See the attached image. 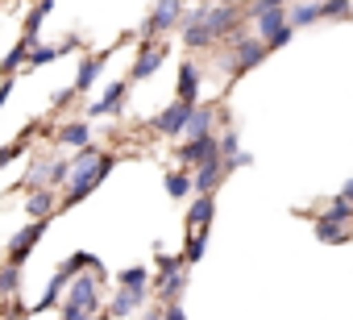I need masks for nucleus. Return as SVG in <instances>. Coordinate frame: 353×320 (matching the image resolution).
<instances>
[{
    "instance_id": "obj_1",
    "label": "nucleus",
    "mask_w": 353,
    "mask_h": 320,
    "mask_svg": "<svg viewBox=\"0 0 353 320\" xmlns=\"http://www.w3.org/2000/svg\"><path fill=\"white\" fill-rule=\"evenodd\" d=\"M183 13H188V0H158L154 13L141 21L137 38H141V42H162L170 30H179V26H183Z\"/></svg>"
},
{
    "instance_id": "obj_2",
    "label": "nucleus",
    "mask_w": 353,
    "mask_h": 320,
    "mask_svg": "<svg viewBox=\"0 0 353 320\" xmlns=\"http://www.w3.org/2000/svg\"><path fill=\"white\" fill-rule=\"evenodd\" d=\"M100 279L92 274V270H83V274H75L71 279V287H67V308H75V312H88V316H104L100 308H104V299H100Z\"/></svg>"
},
{
    "instance_id": "obj_3",
    "label": "nucleus",
    "mask_w": 353,
    "mask_h": 320,
    "mask_svg": "<svg viewBox=\"0 0 353 320\" xmlns=\"http://www.w3.org/2000/svg\"><path fill=\"white\" fill-rule=\"evenodd\" d=\"M208 5H212V0H200V5H192V9L183 13V26H179V34H183V46H188L192 54H200V50H212V46H216L212 30L204 26V17H208Z\"/></svg>"
},
{
    "instance_id": "obj_4",
    "label": "nucleus",
    "mask_w": 353,
    "mask_h": 320,
    "mask_svg": "<svg viewBox=\"0 0 353 320\" xmlns=\"http://www.w3.org/2000/svg\"><path fill=\"white\" fill-rule=\"evenodd\" d=\"M221 154V133H208V137H183L179 146H174V163H179L183 171H196L204 167L208 158Z\"/></svg>"
},
{
    "instance_id": "obj_5",
    "label": "nucleus",
    "mask_w": 353,
    "mask_h": 320,
    "mask_svg": "<svg viewBox=\"0 0 353 320\" xmlns=\"http://www.w3.org/2000/svg\"><path fill=\"white\" fill-rule=\"evenodd\" d=\"M204 26L212 30V38H216V42H225L237 26H245V5H237V0H212Z\"/></svg>"
},
{
    "instance_id": "obj_6",
    "label": "nucleus",
    "mask_w": 353,
    "mask_h": 320,
    "mask_svg": "<svg viewBox=\"0 0 353 320\" xmlns=\"http://www.w3.org/2000/svg\"><path fill=\"white\" fill-rule=\"evenodd\" d=\"M192 108L196 104H183V100H170L154 121H150V129L158 133V137H174V141H183V129H188V121H192Z\"/></svg>"
},
{
    "instance_id": "obj_7",
    "label": "nucleus",
    "mask_w": 353,
    "mask_h": 320,
    "mask_svg": "<svg viewBox=\"0 0 353 320\" xmlns=\"http://www.w3.org/2000/svg\"><path fill=\"white\" fill-rule=\"evenodd\" d=\"M46 229H50V221H30L26 229H17V233L9 237V250H5V254H9V262H13V266H26V262H30V254L38 250V241L46 237Z\"/></svg>"
},
{
    "instance_id": "obj_8",
    "label": "nucleus",
    "mask_w": 353,
    "mask_h": 320,
    "mask_svg": "<svg viewBox=\"0 0 353 320\" xmlns=\"http://www.w3.org/2000/svg\"><path fill=\"white\" fill-rule=\"evenodd\" d=\"M170 54V46L166 42H141L137 46V59H133V67H129V83H141V79H150V75H158V67H162V59Z\"/></svg>"
},
{
    "instance_id": "obj_9",
    "label": "nucleus",
    "mask_w": 353,
    "mask_h": 320,
    "mask_svg": "<svg viewBox=\"0 0 353 320\" xmlns=\"http://www.w3.org/2000/svg\"><path fill=\"white\" fill-rule=\"evenodd\" d=\"M150 299H154V295H150V287H117V295L108 299L104 316H108V320H125V316L141 312Z\"/></svg>"
},
{
    "instance_id": "obj_10",
    "label": "nucleus",
    "mask_w": 353,
    "mask_h": 320,
    "mask_svg": "<svg viewBox=\"0 0 353 320\" xmlns=\"http://www.w3.org/2000/svg\"><path fill=\"white\" fill-rule=\"evenodd\" d=\"M59 212H63L59 188H34V192H26V217L30 221H54Z\"/></svg>"
},
{
    "instance_id": "obj_11",
    "label": "nucleus",
    "mask_w": 353,
    "mask_h": 320,
    "mask_svg": "<svg viewBox=\"0 0 353 320\" xmlns=\"http://www.w3.org/2000/svg\"><path fill=\"white\" fill-rule=\"evenodd\" d=\"M266 54H270V50H266V42H262L258 34H254V38H245V42L233 50V71H229V79L250 75L254 67H262V63H266Z\"/></svg>"
},
{
    "instance_id": "obj_12",
    "label": "nucleus",
    "mask_w": 353,
    "mask_h": 320,
    "mask_svg": "<svg viewBox=\"0 0 353 320\" xmlns=\"http://www.w3.org/2000/svg\"><path fill=\"white\" fill-rule=\"evenodd\" d=\"M192 175H196V196H216L221 183H225L233 171H229V163H225V154H216V158H208L204 167H196Z\"/></svg>"
},
{
    "instance_id": "obj_13",
    "label": "nucleus",
    "mask_w": 353,
    "mask_h": 320,
    "mask_svg": "<svg viewBox=\"0 0 353 320\" xmlns=\"http://www.w3.org/2000/svg\"><path fill=\"white\" fill-rule=\"evenodd\" d=\"M129 79H117V83H108L104 88V96L100 100H92V108H88V117H121L125 112V104H129Z\"/></svg>"
},
{
    "instance_id": "obj_14",
    "label": "nucleus",
    "mask_w": 353,
    "mask_h": 320,
    "mask_svg": "<svg viewBox=\"0 0 353 320\" xmlns=\"http://www.w3.org/2000/svg\"><path fill=\"white\" fill-rule=\"evenodd\" d=\"M212 221H216V196H196L183 212L188 233H204V229H212Z\"/></svg>"
},
{
    "instance_id": "obj_15",
    "label": "nucleus",
    "mask_w": 353,
    "mask_h": 320,
    "mask_svg": "<svg viewBox=\"0 0 353 320\" xmlns=\"http://www.w3.org/2000/svg\"><path fill=\"white\" fill-rule=\"evenodd\" d=\"M200 83H204V71L196 59H183L179 63V96L174 100H183V104H200Z\"/></svg>"
},
{
    "instance_id": "obj_16",
    "label": "nucleus",
    "mask_w": 353,
    "mask_h": 320,
    "mask_svg": "<svg viewBox=\"0 0 353 320\" xmlns=\"http://www.w3.org/2000/svg\"><path fill=\"white\" fill-rule=\"evenodd\" d=\"M50 175H54V154H34L30 158V171L21 175V192L50 188Z\"/></svg>"
},
{
    "instance_id": "obj_17",
    "label": "nucleus",
    "mask_w": 353,
    "mask_h": 320,
    "mask_svg": "<svg viewBox=\"0 0 353 320\" xmlns=\"http://www.w3.org/2000/svg\"><path fill=\"white\" fill-rule=\"evenodd\" d=\"M183 295H188V270L158 274V283H154V299L158 303H183Z\"/></svg>"
},
{
    "instance_id": "obj_18",
    "label": "nucleus",
    "mask_w": 353,
    "mask_h": 320,
    "mask_svg": "<svg viewBox=\"0 0 353 320\" xmlns=\"http://www.w3.org/2000/svg\"><path fill=\"white\" fill-rule=\"evenodd\" d=\"M216 117H221V108L216 104H196L192 108V121H188V129H183V137H208V133H216Z\"/></svg>"
},
{
    "instance_id": "obj_19",
    "label": "nucleus",
    "mask_w": 353,
    "mask_h": 320,
    "mask_svg": "<svg viewBox=\"0 0 353 320\" xmlns=\"http://www.w3.org/2000/svg\"><path fill=\"white\" fill-rule=\"evenodd\" d=\"M162 188H166L170 200H196V175L183 171V167H170L166 179H162Z\"/></svg>"
},
{
    "instance_id": "obj_20",
    "label": "nucleus",
    "mask_w": 353,
    "mask_h": 320,
    "mask_svg": "<svg viewBox=\"0 0 353 320\" xmlns=\"http://www.w3.org/2000/svg\"><path fill=\"white\" fill-rule=\"evenodd\" d=\"M54 141L67 150H83V146H92V125L88 121H63L54 129Z\"/></svg>"
},
{
    "instance_id": "obj_21",
    "label": "nucleus",
    "mask_w": 353,
    "mask_h": 320,
    "mask_svg": "<svg viewBox=\"0 0 353 320\" xmlns=\"http://www.w3.org/2000/svg\"><path fill=\"white\" fill-rule=\"evenodd\" d=\"M312 229H316V241H324V246H345V241L353 237V225H341V221H328L324 212H316V221H312Z\"/></svg>"
},
{
    "instance_id": "obj_22",
    "label": "nucleus",
    "mask_w": 353,
    "mask_h": 320,
    "mask_svg": "<svg viewBox=\"0 0 353 320\" xmlns=\"http://www.w3.org/2000/svg\"><path fill=\"white\" fill-rule=\"evenodd\" d=\"M104 67H108V63H104V54H88V59L79 63V71H75V83H71V88H75L79 96H88V92L96 88V79L104 75Z\"/></svg>"
},
{
    "instance_id": "obj_23",
    "label": "nucleus",
    "mask_w": 353,
    "mask_h": 320,
    "mask_svg": "<svg viewBox=\"0 0 353 320\" xmlns=\"http://www.w3.org/2000/svg\"><path fill=\"white\" fill-rule=\"evenodd\" d=\"M67 287H71V279L63 274V270H54V279L46 283V291H42V299L30 308V312H50V308H63V299H67Z\"/></svg>"
},
{
    "instance_id": "obj_24",
    "label": "nucleus",
    "mask_w": 353,
    "mask_h": 320,
    "mask_svg": "<svg viewBox=\"0 0 353 320\" xmlns=\"http://www.w3.org/2000/svg\"><path fill=\"white\" fill-rule=\"evenodd\" d=\"M50 9H54V0H34V9L26 13V26H21V42H30V46H38V34H42V21L50 17Z\"/></svg>"
},
{
    "instance_id": "obj_25",
    "label": "nucleus",
    "mask_w": 353,
    "mask_h": 320,
    "mask_svg": "<svg viewBox=\"0 0 353 320\" xmlns=\"http://www.w3.org/2000/svg\"><path fill=\"white\" fill-rule=\"evenodd\" d=\"M287 17H291V26H295V30H307V26L324 21V13H320V0H291Z\"/></svg>"
},
{
    "instance_id": "obj_26",
    "label": "nucleus",
    "mask_w": 353,
    "mask_h": 320,
    "mask_svg": "<svg viewBox=\"0 0 353 320\" xmlns=\"http://www.w3.org/2000/svg\"><path fill=\"white\" fill-rule=\"evenodd\" d=\"M287 9H291V5H287ZM287 9H274V13H262L258 21H250V26H254V34H258V38H270L274 30H283V26H291V17H287Z\"/></svg>"
},
{
    "instance_id": "obj_27",
    "label": "nucleus",
    "mask_w": 353,
    "mask_h": 320,
    "mask_svg": "<svg viewBox=\"0 0 353 320\" xmlns=\"http://www.w3.org/2000/svg\"><path fill=\"white\" fill-rule=\"evenodd\" d=\"M30 63V42H17L9 54H5V63H0V75H5V79H17V71Z\"/></svg>"
},
{
    "instance_id": "obj_28",
    "label": "nucleus",
    "mask_w": 353,
    "mask_h": 320,
    "mask_svg": "<svg viewBox=\"0 0 353 320\" xmlns=\"http://www.w3.org/2000/svg\"><path fill=\"white\" fill-rule=\"evenodd\" d=\"M96 266H100V258H96V254H88V250H75V254H71V258H67L59 270H63L67 279H75V274H83V270H96Z\"/></svg>"
},
{
    "instance_id": "obj_29",
    "label": "nucleus",
    "mask_w": 353,
    "mask_h": 320,
    "mask_svg": "<svg viewBox=\"0 0 353 320\" xmlns=\"http://www.w3.org/2000/svg\"><path fill=\"white\" fill-rule=\"evenodd\" d=\"M204 254H208V229H204V233H188V241H183V258H188V266L204 262Z\"/></svg>"
},
{
    "instance_id": "obj_30",
    "label": "nucleus",
    "mask_w": 353,
    "mask_h": 320,
    "mask_svg": "<svg viewBox=\"0 0 353 320\" xmlns=\"http://www.w3.org/2000/svg\"><path fill=\"white\" fill-rule=\"evenodd\" d=\"M324 21H353V0H320Z\"/></svg>"
},
{
    "instance_id": "obj_31",
    "label": "nucleus",
    "mask_w": 353,
    "mask_h": 320,
    "mask_svg": "<svg viewBox=\"0 0 353 320\" xmlns=\"http://www.w3.org/2000/svg\"><path fill=\"white\" fill-rule=\"evenodd\" d=\"M0 295H21V266H13V262H5L0 266Z\"/></svg>"
},
{
    "instance_id": "obj_32",
    "label": "nucleus",
    "mask_w": 353,
    "mask_h": 320,
    "mask_svg": "<svg viewBox=\"0 0 353 320\" xmlns=\"http://www.w3.org/2000/svg\"><path fill=\"white\" fill-rule=\"evenodd\" d=\"M117 287H150V266H145V262L125 266V270L117 274Z\"/></svg>"
},
{
    "instance_id": "obj_33",
    "label": "nucleus",
    "mask_w": 353,
    "mask_h": 320,
    "mask_svg": "<svg viewBox=\"0 0 353 320\" xmlns=\"http://www.w3.org/2000/svg\"><path fill=\"white\" fill-rule=\"evenodd\" d=\"M59 54H63V46H46V42H38V46H30V63H26V67H46V63H59Z\"/></svg>"
},
{
    "instance_id": "obj_34",
    "label": "nucleus",
    "mask_w": 353,
    "mask_h": 320,
    "mask_svg": "<svg viewBox=\"0 0 353 320\" xmlns=\"http://www.w3.org/2000/svg\"><path fill=\"white\" fill-rule=\"evenodd\" d=\"M291 0H245V21H258L262 13H274V9H287Z\"/></svg>"
},
{
    "instance_id": "obj_35",
    "label": "nucleus",
    "mask_w": 353,
    "mask_h": 320,
    "mask_svg": "<svg viewBox=\"0 0 353 320\" xmlns=\"http://www.w3.org/2000/svg\"><path fill=\"white\" fill-rule=\"evenodd\" d=\"M324 217H328V221H341V225H353V204L336 196V200L324 204Z\"/></svg>"
},
{
    "instance_id": "obj_36",
    "label": "nucleus",
    "mask_w": 353,
    "mask_h": 320,
    "mask_svg": "<svg viewBox=\"0 0 353 320\" xmlns=\"http://www.w3.org/2000/svg\"><path fill=\"white\" fill-rule=\"evenodd\" d=\"M154 262H158V274H179V270H188V258L183 254H154Z\"/></svg>"
},
{
    "instance_id": "obj_37",
    "label": "nucleus",
    "mask_w": 353,
    "mask_h": 320,
    "mask_svg": "<svg viewBox=\"0 0 353 320\" xmlns=\"http://www.w3.org/2000/svg\"><path fill=\"white\" fill-rule=\"evenodd\" d=\"M71 158H54V175H50V188H67L71 183Z\"/></svg>"
},
{
    "instance_id": "obj_38",
    "label": "nucleus",
    "mask_w": 353,
    "mask_h": 320,
    "mask_svg": "<svg viewBox=\"0 0 353 320\" xmlns=\"http://www.w3.org/2000/svg\"><path fill=\"white\" fill-rule=\"evenodd\" d=\"M221 154H225V158L241 154V133H237V129H221Z\"/></svg>"
},
{
    "instance_id": "obj_39",
    "label": "nucleus",
    "mask_w": 353,
    "mask_h": 320,
    "mask_svg": "<svg viewBox=\"0 0 353 320\" xmlns=\"http://www.w3.org/2000/svg\"><path fill=\"white\" fill-rule=\"evenodd\" d=\"M26 154V137H17V141H9V146H0V171H5L13 158H21Z\"/></svg>"
},
{
    "instance_id": "obj_40",
    "label": "nucleus",
    "mask_w": 353,
    "mask_h": 320,
    "mask_svg": "<svg viewBox=\"0 0 353 320\" xmlns=\"http://www.w3.org/2000/svg\"><path fill=\"white\" fill-rule=\"evenodd\" d=\"M291 38H295V26H283V30H274V34H270V38H262V42H266V50H283Z\"/></svg>"
},
{
    "instance_id": "obj_41",
    "label": "nucleus",
    "mask_w": 353,
    "mask_h": 320,
    "mask_svg": "<svg viewBox=\"0 0 353 320\" xmlns=\"http://www.w3.org/2000/svg\"><path fill=\"white\" fill-rule=\"evenodd\" d=\"M225 163H229V171H241V167H250V163H254V154H250V150H241V154L225 158Z\"/></svg>"
},
{
    "instance_id": "obj_42",
    "label": "nucleus",
    "mask_w": 353,
    "mask_h": 320,
    "mask_svg": "<svg viewBox=\"0 0 353 320\" xmlns=\"http://www.w3.org/2000/svg\"><path fill=\"white\" fill-rule=\"evenodd\" d=\"M162 320H188L183 303H162Z\"/></svg>"
},
{
    "instance_id": "obj_43",
    "label": "nucleus",
    "mask_w": 353,
    "mask_h": 320,
    "mask_svg": "<svg viewBox=\"0 0 353 320\" xmlns=\"http://www.w3.org/2000/svg\"><path fill=\"white\" fill-rule=\"evenodd\" d=\"M13 88H17V79H5V75H0V108H5V104H9V96H13Z\"/></svg>"
},
{
    "instance_id": "obj_44",
    "label": "nucleus",
    "mask_w": 353,
    "mask_h": 320,
    "mask_svg": "<svg viewBox=\"0 0 353 320\" xmlns=\"http://www.w3.org/2000/svg\"><path fill=\"white\" fill-rule=\"evenodd\" d=\"M59 316H63V320H100V316H88V312H75V308H67V303L59 308Z\"/></svg>"
},
{
    "instance_id": "obj_45",
    "label": "nucleus",
    "mask_w": 353,
    "mask_h": 320,
    "mask_svg": "<svg viewBox=\"0 0 353 320\" xmlns=\"http://www.w3.org/2000/svg\"><path fill=\"white\" fill-rule=\"evenodd\" d=\"M75 96H79V92H75V88H63V92H59V96H54V108H67V104H71V100H75Z\"/></svg>"
},
{
    "instance_id": "obj_46",
    "label": "nucleus",
    "mask_w": 353,
    "mask_h": 320,
    "mask_svg": "<svg viewBox=\"0 0 353 320\" xmlns=\"http://www.w3.org/2000/svg\"><path fill=\"white\" fill-rule=\"evenodd\" d=\"M59 46H63V54H67V50H79V34H71V38H63Z\"/></svg>"
},
{
    "instance_id": "obj_47",
    "label": "nucleus",
    "mask_w": 353,
    "mask_h": 320,
    "mask_svg": "<svg viewBox=\"0 0 353 320\" xmlns=\"http://www.w3.org/2000/svg\"><path fill=\"white\" fill-rule=\"evenodd\" d=\"M341 200H349V204H353V179H349V183L341 188Z\"/></svg>"
},
{
    "instance_id": "obj_48",
    "label": "nucleus",
    "mask_w": 353,
    "mask_h": 320,
    "mask_svg": "<svg viewBox=\"0 0 353 320\" xmlns=\"http://www.w3.org/2000/svg\"><path fill=\"white\" fill-rule=\"evenodd\" d=\"M141 320H162V303H158V308H150V312H145Z\"/></svg>"
},
{
    "instance_id": "obj_49",
    "label": "nucleus",
    "mask_w": 353,
    "mask_h": 320,
    "mask_svg": "<svg viewBox=\"0 0 353 320\" xmlns=\"http://www.w3.org/2000/svg\"><path fill=\"white\" fill-rule=\"evenodd\" d=\"M0 303H5V295H0Z\"/></svg>"
}]
</instances>
